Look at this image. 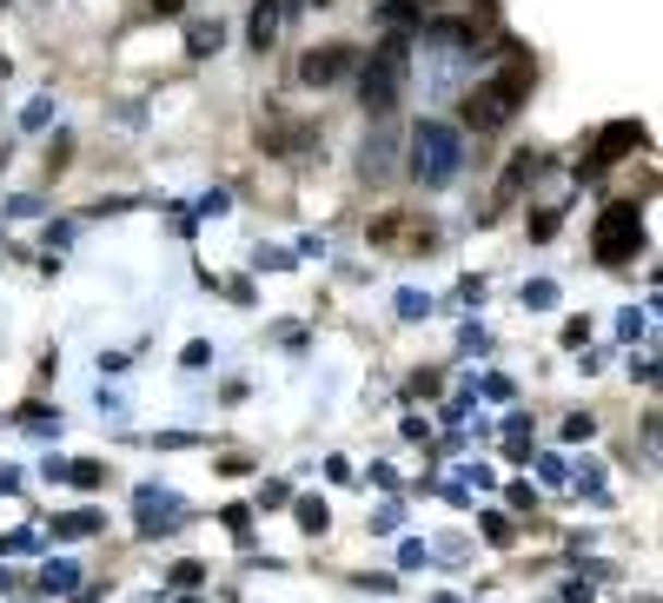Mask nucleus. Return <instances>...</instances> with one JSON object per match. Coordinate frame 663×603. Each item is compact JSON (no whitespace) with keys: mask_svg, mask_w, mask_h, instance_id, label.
<instances>
[{"mask_svg":"<svg viewBox=\"0 0 663 603\" xmlns=\"http://www.w3.org/2000/svg\"><path fill=\"white\" fill-rule=\"evenodd\" d=\"M273 34H279V0H260V14H253V47L266 53V47H273Z\"/></svg>","mask_w":663,"mask_h":603,"instance_id":"8","label":"nucleus"},{"mask_svg":"<svg viewBox=\"0 0 663 603\" xmlns=\"http://www.w3.org/2000/svg\"><path fill=\"white\" fill-rule=\"evenodd\" d=\"M398 80H405V40H391V47H378V60L365 67V113H391V100H398Z\"/></svg>","mask_w":663,"mask_h":603,"instance_id":"3","label":"nucleus"},{"mask_svg":"<svg viewBox=\"0 0 663 603\" xmlns=\"http://www.w3.org/2000/svg\"><path fill=\"white\" fill-rule=\"evenodd\" d=\"M458 166H465V140L451 126L425 120L419 140H411V172H419L425 186H445V180H458Z\"/></svg>","mask_w":663,"mask_h":603,"instance_id":"2","label":"nucleus"},{"mask_svg":"<svg viewBox=\"0 0 663 603\" xmlns=\"http://www.w3.org/2000/svg\"><path fill=\"white\" fill-rule=\"evenodd\" d=\"M531 94V60L525 53H511V67L497 73V80H484L478 94L465 100V126H478V133H491V126H505L511 120V107Z\"/></svg>","mask_w":663,"mask_h":603,"instance_id":"1","label":"nucleus"},{"mask_svg":"<svg viewBox=\"0 0 663 603\" xmlns=\"http://www.w3.org/2000/svg\"><path fill=\"white\" fill-rule=\"evenodd\" d=\"M206 47H219V27H206V21H200V27H193V53H206Z\"/></svg>","mask_w":663,"mask_h":603,"instance_id":"11","label":"nucleus"},{"mask_svg":"<svg viewBox=\"0 0 663 603\" xmlns=\"http://www.w3.org/2000/svg\"><path fill=\"white\" fill-rule=\"evenodd\" d=\"M432 226L425 219H405V213H391V219H372V245H385V252H432Z\"/></svg>","mask_w":663,"mask_h":603,"instance_id":"5","label":"nucleus"},{"mask_svg":"<svg viewBox=\"0 0 663 603\" xmlns=\"http://www.w3.org/2000/svg\"><path fill=\"white\" fill-rule=\"evenodd\" d=\"M630 146H643V133H637L630 120H624V126H604V140L591 146V159H584V172H604V166H611L617 153H630Z\"/></svg>","mask_w":663,"mask_h":603,"instance_id":"7","label":"nucleus"},{"mask_svg":"<svg viewBox=\"0 0 663 603\" xmlns=\"http://www.w3.org/2000/svg\"><path fill=\"white\" fill-rule=\"evenodd\" d=\"M637 245H643L637 206H611L598 219V258H604V266H624V258H637Z\"/></svg>","mask_w":663,"mask_h":603,"instance_id":"4","label":"nucleus"},{"mask_svg":"<svg viewBox=\"0 0 663 603\" xmlns=\"http://www.w3.org/2000/svg\"><path fill=\"white\" fill-rule=\"evenodd\" d=\"M346 60H352L346 47H312V53L299 60V80H305V86H332V80L346 73Z\"/></svg>","mask_w":663,"mask_h":603,"instance_id":"6","label":"nucleus"},{"mask_svg":"<svg viewBox=\"0 0 663 603\" xmlns=\"http://www.w3.org/2000/svg\"><path fill=\"white\" fill-rule=\"evenodd\" d=\"M53 531H60V538H80V531H100V517H94V510H80V517H60Z\"/></svg>","mask_w":663,"mask_h":603,"instance_id":"9","label":"nucleus"},{"mask_svg":"<svg viewBox=\"0 0 663 603\" xmlns=\"http://www.w3.org/2000/svg\"><path fill=\"white\" fill-rule=\"evenodd\" d=\"M299 524L318 538V531H325V504H312V497H305V504H299Z\"/></svg>","mask_w":663,"mask_h":603,"instance_id":"10","label":"nucleus"}]
</instances>
